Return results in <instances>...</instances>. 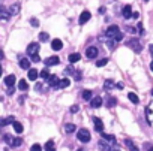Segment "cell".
I'll use <instances>...</instances> for the list:
<instances>
[{
    "instance_id": "1",
    "label": "cell",
    "mask_w": 153,
    "mask_h": 151,
    "mask_svg": "<svg viewBox=\"0 0 153 151\" xmlns=\"http://www.w3.org/2000/svg\"><path fill=\"white\" fill-rule=\"evenodd\" d=\"M77 138H78V141H81V142H84V144H86V142L90 141V132L87 129H80Z\"/></svg>"
},
{
    "instance_id": "2",
    "label": "cell",
    "mask_w": 153,
    "mask_h": 151,
    "mask_svg": "<svg viewBox=\"0 0 153 151\" xmlns=\"http://www.w3.org/2000/svg\"><path fill=\"white\" fill-rule=\"evenodd\" d=\"M119 34H120V29L117 27V25H111V27L107 29V36L110 39H116Z\"/></svg>"
},
{
    "instance_id": "3",
    "label": "cell",
    "mask_w": 153,
    "mask_h": 151,
    "mask_svg": "<svg viewBox=\"0 0 153 151\" xmlns=\"http://www.w3.org/2000/svg\"><path fill=\"white\" fill-rule=\"evenodd\" d=\"M39 48H41V47H39L38 42H32V43H29V45H27V54H29L30 57L35 56V54H38Z\"/></svg>"
},
{
    "instance_id": "4",
    "label": "cell",
    "mask_w": 153,
    "mask_h": 151,
    "mask_svg": "<svg viewBox=\"0 0 153 151\" xmlns=\"http://www.w3.org/2000/svg\"><path fill=\"white\" fill-rule=\"evenodd\" d=\"M98 48L96 47H90V48H87V51H86V56H87V58H96V56H98Z\"/></svg>"
},
{
    "instance_id": "5",
    "label": "cell",
    "mask_w": 153,
    "mask_h": 151,
    "mask_svg": "<svg viewBox=\"0 0 153 151\" xmlns=\"http://www.w3.org/2000/svg\"><path fill=\"white\" fill-rule=\"evenodd\" d=\"M90 16H92V15H90V12H89V11H84L83 14L80 15V20H78V23H80L81 25H83V24H86V23L90 20Z\"/></svg>"
},
{
    "instance_id": "6",
    "label": "cell",
    "mask_w": 153,
    "mask_h": 151,
    "mask_svg": "<svg viewBox=\"0 0 153 151\" xmlns=\"http://www.w3.org/2000/svg\"><path fill=\"white\" fill-rule=\"evenodd\" d=\"M51 48H53L54 51H60V49L63 48V42H62L60 39H53V42H51Z\"/></svg>"
},
{
    "instance_id": "7",
    "label": "cell",
    "mask_w": 153,
    "mask_h": 151,
    "mask_svg": "<svg viewBox=\"0 0 153 151\" xmlns=\"http://www.w3.org/2000/svg\"><path fill=\"white\" fill-rule=\"evenodd\" d=\"M59 61H60V60H59L57 56H51V57H48L47 60H45V65H47V66H56Z\"/></svg>"
},
{
    "instance_id": "8",
    "label": "cell",
    "mask_w": 153,
    "mask_h": 151,
    "mask_svg": "<svg viewBox=\"0 0 153 151\" xmlns=\"http://www.w3.org/2000/svg\"><path fill=\"white\" fill-rule=\"evenodd\" d=\"M128 47L134 48V51H135V52H141V45L138 43V40H137V39H132V40L128 43Z\"/></svg>"
},
{
    "instance_id": "9",
    "label": "cell",
    "mask_w": 153,
    "mask_h": 151,
    "mask_svg": "<svg viewBox=\"0 0 153 151\" xmlns=\"http://www.w3.org/2000/svg\"><path fill=\"white\" fill-rule=\"evenodd\" d=\"M48 82H50V85H51L53 88H59L60 79H59L56 75H51V76H50V79H48Z\"/></svg>"
},
{
    "instance_id": "10",
    "label": "cell",
    "mask_w": 153,
    "mask_h": 151,
    "mask_svg": "<svg viewBox=\"0 0 153 151\" xmlns=\"http://www.w3.org/2000/svg\"><path fill=\"white\" fill-rule=\"evenodd\" d=\"M93 123H95V129H96L98 132L102 133V132H104V123H102V120L95 117V118H93Z\"/></svg>"
},
{
    "instance_id": "11",
    "label": "cell",
    "mask_w": 153,
    "mask_h": 151,
    "mask_svg": "<svg viewBox=\"0 0 153 151\" xmlns=\"http://www.w3.org/2000/svg\"><path fill=\"white\" fill-rule=\"evenodd\" d=\"M5 84L11 88V87H14V84H15V75H8V76H5Z\"/></svg>"
},
{
    "instance_id": "12",
    "label": "cell",
    "mask_w": 153,
    "mask_h": 151,
    "mask_svg": "<svg viewBox=\"0 0 153 151\" xmlns=\"http://www.w3.org/2000/svg\"><path fill=\"white\" fill-rule=\"evenodd\" d=\"M90 105H92V108H99V106L102 105V97H93L92 100H90Z\"/></svg>"
},
{
    "instance_id": "13",
    "label": "cell",
    "mask_w": 153,
    "mask_h": 151,
    "mask_svg": "<svg viewBox=\"0 0 153 151\" xmlns=\"http://www.w3.org/2000/svg\"><path fill=\"white\" fill-rule=\"evenodd\" d=\"M132 15H134V14H132V8H131L129 5H126V6L123 8V16L128 20V18H131Z\"/></svg>"
},
{
    "instance_id": "14",
    "label": "cell",
    "mask_w": 153,
    "mask_h": 151,
    "mask_svg": "<svg viewBox=\"0 0 153 151\" xmlns=\"http://www.w3.org/2000/svg\"><path fill=\"white\" fill-rule=\"evenodd\" d=\"M39 75H41V73H39L36 69H30V70H29V75H27V76H29L30 81H36V78H38Z\"/></svg>"
},
{
    "instance_id": "15",
    "label": "cell",
    "mask_w": 153,
    "mask_h": 151,
    "mask_svg": "<svg viewBox=\"0 0 153 151\" xmlns=\"http://www.w3.org/2000/svg\"><path fill=\"white\" fill-rule=\"evenodd\" d=\"M20 67L26 69V70H30V61L27 58H20Z\"/></svg>"
},
{
    "instance_id": "16",
    "label": "cell",
    "mask_w": 153,
    "mask_h": 151,
    "mask_svg": "<svg viewBox=\"0 0 153 151\" xmlns=\"http://www.w3.org/2000/svg\"><path fill=\"white\" fill-rule=\"evenodd\" d=\"M18 12H20V3H14L9 8V14L11 15H18Z\"/></svg>"
},
{
    "instance_id": "17",
    "label": "cell",
    "mask_w": 153,
    "mask_h": 151,
    "mask_svg": "<svg viewBox=\"0 0 153 151\" xmlns=\"http://www.w3.org/2000/svg\"><path fill=\"white\" fill-rule=\"evenodd\" d=\"M3 139H5V142H6L8 145L14 147V142H15V139H17V138H14V136H11V135H8V133H6V135L3 136Z\"/></svg>"
},
{
    "instance_id": "18",
    "label": "cell",
    "mask_w": 153,
    "mask_h": 151,
    "mask_svg": "<svg viewBox=\"0 0 153 151\" xmlns=\"http://www.w3.org/2000/svg\"><path fill=\"white\" fill-rule=\"evenodd\" d=\"M107 108H113V106H116L117 105V99H116V97H108V99H107Z\"/></svg>"
},
{
    "instance_id": "19",
    "label": "cell",
    "mask_w": 153,
    "mask_h": 151,
    "mask_svg": "<svg viewBox=\"0 0 153 151\" xmlns=\"http://www.w3.org/2000/svg\"><path fill=\"white\" fill-rule=\"evenodd\" d=\"M81 56L78 54V52H74V54H69V61L71 63H77V61H80Z\"/></svg>"
},
{
    "instance_id": "20",
    "label": "cell",
    "mask_w": 153,
    "mask_h": 151,
    "mask_svg": "<svg viewBox=\"0 0 153 151\" xmlns=\"http://www.w3.org/2000/svg\"><path fill=\"white\" fill-rule=\"evenodd\" d=\"M45 151H56L54 141H47V144H45Z\"/></svg>"
},
{
    "instance_id": "21",
    "label": "cell",
    "mask_w": 153,
    "mask_h": 151,
    "mask_svg": "<svg viewBox=\"0 0 153 151\" xmlns=\"http://www.w3.org/2000/svg\"><path fill=\"white\" fill-rule=\"evenodd\" d=\"M11 123H12V124L15 123V118L12 117V115H11V117H8V118H3L0 124H2V126H8V124H11Z\"/></svg>"
},
{
    "instance_id": "22",
    "label": "cell",
    "mask_w": 153,
    "mask_h": 151,
    "mask_svg": "<svg viewBox=\"0 0 153 151\" xmlns=\"http://www.w3.org/2000/svg\"><path fill=\"white\" fill-rule=\"evenodd\" d=\"M69 84H71V81L68 78H63V79H60V84H59V88H66V87H69Z\"/></svg>"
},
{
    "instance_id": "23",
    "label": "cell",
    "mask_w": 153,
    "mask_h": 151,
    "mask_svg": "<svg viewBox=\"0 0 153 151\" xmlns=\"http://www.w3.org/2000/svg\"><path fill=\"white\" fill-rule=\"evenodd\" d=\"M83 99H84V100H92V99H93L92 91H90V90H84V91H83Z\"/></svg>"
},
{
    "instance_id": "24",
    "label": "cell",
    "mask_w": 153,
    "mask_h": 151,
    "mask_svg": "<svg viewBox=\"0 0 153 151\" xmlns=\"http://www.w3.org/2000/svg\"><path fill=\"white\" fill-rule=\"evenodd\" d=\"M65 130H66V133H69V135H71V133H74L75 130H77V127H75V124H66V126H65Z\"/></svg>"
},
{
    "instance_id": "25",
    "label": "cell",
    "mask_w": 153,
    "mask_h": 151,
    "mask_svg": "<svg viewBox=\"0 0 153 151\" xmlns=\"http://www.w3.org/2000/svg\"><path fill=\"white\" fill-rule=\"evenodd\" d=\"M113 85H114V82H113V79H107V81L104 82V88H105V90H107V91H108V90H111V88H114Z\"/></svg>"
},
{
    "instance_id": "26",
    "label": "cell",
    "mask_w": 153,
    "mask_h": 151,
    "mask_svg": "<svg viewBox=\"0 0 153 151\" xmlns=\"http://www.w3.org/2000/svg\"><path fill=\"white\" fill-rule=\"evenodd\" d=\"M41 78H44V79H50V76H51V73H50V70L48 69H44V70H41V75H39Z\"/></svg>"
},
{
    "instance_id": "27",
    "label": "cell",
    "mask_w": 153,
    "mask_h": 151,
    "mask_svg": "<svg viewBox=\"0 0 153 151\" xmlns=\"http://www.w3.org/2000/svg\"><path fill=\"white\" fill-rule=\"evenodd\" d=\"M18 88H20L21 91H26L27 88H29V85H27V81H24V79H21V81L18 82Z\"/></svg>"
},
{
    "instance_id": "28",
    "label": "cell",
    "mask_w": 153,
    "mask_h": 151,
    "mask_svg": "<svg viewBox=\"0 0 153 151\" xmlns=\"http://www.w3.org/2000/svg\"><path fill=\"white\" fill-rule=\"evenodd\" d=\"M12 126H14V130H15L17 133H21V132H23V124H21V123L15 121V123L12 124Z\"/></svg>"
},
{
    "instance_id": "29",
    "label": "cell",
    "mask_w": 153,
    "mask_h": 151,
    "mask_svg": "<svg viewBox=\"0 0 153 151\" xmlns=\"http://www.w3.org/2000/svg\"><path fill=\"white\" fill-rule=\"evenodd\" d=\"M128 97H129V100H131L132 103H138V102H140L138 96L135 94V93H129V94H128Z\"/></svg>"
},
{
    "instance_id": "30",
    "label": "cell",
    "mask_w": 153,
    "mask_h": 151,
    "mask_svg": "<svg viewBox=\"0 0 153 151\" xmlns=\"http://www.w3.org/2000/svg\"><path fill=\"white\" fill-rule=\"evenodd\" d=\"M125 144H126V145L129 147V151H140V150H138L137 147H135V145L132 144V142H131L129 139H126V141H125Z\"/></svg>"
},
{
    "instance_id": "31",
    "label": "cell",
    "mask_w": 153,
    "mask_h": 151,
    "mask_svg": "<svg viewBox=\"0 0 153 151\" xmlns=\"http://www.w3.org/2000/svg\"><path fill=\"white\" fill-rule=\"evenodd\" d=\"M48 39H50V36H48V33H45V32L39 33V40H41V42H47Z\"/></svg>"
},
{
    "instance_id": "32",
    "label": "cell",
    "mask_w": 153,
    "mask_h": 151,
    "mask_svg": "<svg viewBox=\"0 0 153 151\" xmlns=\"http://www.w3.org/2000/svg\"><path fill=\"white\" fill-rule=\"evenodd\" d=\"M108 63V60L107 58H102V60H98L96 61V67H104L105 65Z\"/></svg>"
},
{
    "instance_id": "33",
    "label": "cell",
    "mask_w": 153,
    "mask_h": 151,
    "mask_svg": "<svg viewBox=\"0 0 153 151\" xmlns=\"http://www.w3.org/2000/svg\"><path fill=\"white\" fill-rule=\"evenodd\" d=\"M30 151H42V147H41L39 144H33V145L30 147Z\"/></svg>"
},
{
    "instance_id": "34",
    "label": "cell",
    "mask_w": 153,
    "mask_h": 151,
    "mask_svg": "<svg viewBox=\"0 0 153 151\" xmlns=\"http://www.w3.org/2000/svg\"><path fill=\"white\" fill-rule=\"evenodd\" d=\"M9 15H11V14L6 12L5 8H2V20H3V21H5V20H8V16H9Z\"/></svg>"
},
{
    "instance_id": "35",
    "label": "cell",
    "mask_w": 153,
    "mask_h": 151,
    "mask_svg": "<svg viewBox=\"0 0 153 151\" xmlns=\"http://www.w3.org/2000/svg\"><path fill=\"white\" fill-rule=\"evenodd\" d=\"M78 109H80V106H78V105H72L69 111H71L72 114H75V112H78Z\"/></svg>"
},
{
    "instance_id": "36",
    "label": "cell",
    "mask_w": 153,
    "mask_h": 151,
    "mask_svg": "<svg viewBox=\"0 0 153 151\" xmlns=\"http://www.w3.org/2000/svg\"><path fill=\"white\" fill-rule=\"evenodd\" d=\"M99 145H101V150H102V151H110V147H108L105 142H101Z\"/></svg>"
},
{
    "instance_id": "37",
    "label": "cell",
    "mask_w": 153,
    "mask_h": 151,
    "mask_svg": "<svg viewBox=\"0 0 153 151\" xmlns=\"http://www.w3.org/2000/svg\"><path fill=\"white\" fill-rule=\"evenodd\" d=\"M102 136H104V139H107V141H111V142H113V141L116 139V138H114L113 135H107V133H104Z\"/></svg>"
},
{
    "instance_id": "38",
    "label": "cell",
    "mask_w": 153,
    "mask_h": 151,
    "mask_svg": "<svg viewBox=\"0 0 153 151\" xmlns=\"http://www.w3.org/2000/svg\"><path fill=\"white\" fill-rule=\"evenodd\" d=\"M30 24L33 25V27H38V25H39V21L36 20V18H30Z\"/></svg>"
},
{
    "instance_id": "39",
    "label": "cell",
    "mask_w": 153,
    "mask_h": 151,
    "mask_svg": "<svg viewBox=\"0 0 153 151\" xmlns=\"http://www.w3.org/2000/svg\"><path fill=\"white\" fill-rule=\"evenodd\" d=\"M23 144V141H21V138H17L15 139V142H14V147H20Z\"/></svg>"
},
{
    "instance_id": "40",
    "label": "cell",
    "mask_w": 153,
    "mask_h": 151,
    "mask_svg": "<svg viewBox=\"0 0 153 151\" xmlns=\"http://www.w3.org/2000/svg\"><path fill=\"white\" fill-rule=\"evenodd\" d=\"M41 60V57H39V54H35V56H32V61H35V63H38V61Z\"/></svg>"
},
{
    "instance_id": "41",
    "label": "cell",
    "mask_w": 153,
    "mask_h": 151,
    "mask_svg": "<svg viewBox=\"0 0 153 151\" xmlns=\"http://www.w3.org/2000/svg\"><path fill=\"white\" fill-rule=\"evenodd\" d=\"M122 39H123V33H120V34H119V36H117V38H116L114 40H117V42H120Z\"/></svg>"
},
{
    "instance_id": "42",
    "label": "cell",
    "mask_w": 153,
    "mask_h": 151,
    "mask_svg": "<svg viewBox=\"0 0 153 151\" xmlns=\"http://www.w3.org/2000/svg\"><path fill=\"white\" fill-rule=\"evenodd\" d=\"M116 88H119V90H123V84H122V82H117V84H116Z\"/></svg>"
},
{
    "instance_id": "43",
    "label": "cell",
    "mask_w": 153,
    "mask_h": 151,
    "mask_svg": "<svg viewBox=\"0 0 153 151\" xmlns=\"http://www.w3.org/2000/svg\"><path fill=\"white\" fill-rule=\"evenodd\" d=\"M128 32H131L132 34H134V33H137V30H135L134 27H128Z\"/></svg>"
},
{
    "instance_id": "44",
    "label": "cell",
    "mask_w": 153,
    "mask_h": 151,
    "mask_svg": "<svg viewBox=\"0 0 153 151\" xmlns=\"http://www.w3.org/2000/svg\"><path fill=\"white\" fill-rule=\"evenodd\" d=\"M138 15H140L138 12H134V15H132V18H138Z\"/></svg>"
},
{
    "instance_id": "45",
    "label": "cell",
    "mask_w": 153,
    "mask_h": 151,
    "mask_svg": "<svg viewBox=\"0 0 153 151\" xmlns=\"http://www.w3.org/2000/svg\"><path fill=\"white\" fill-rule=\"evenodd\" d=\"M149 49H150V54L153 56V45H150V47H149Z\"/></svg>"
},
{
    "instance_id": "46",
    "label": "cell",
    "mask_w": 153,
    "mask_h": 151,
    "mask_svg": "<svg viewBox=\"0 0 153 151\" xmlns=\"http://www.w3.org/2000/svg\"><path fill=\"white\" fill-rule=\"evenodd\" d=\"M110 151H119V148H111Z\"/></svg>"
},
{
    "instance_id": "47",
    "label": "cell",
    "mask_w": 153,
    "mask_h": 151,
    "mask_svg": "<svg viewBox=\"0 0 153 151\" xmlns=\"http://www.w3.org/2000/svg\"><path fill=\"white\" fill-rule=\"evenodd\" d=\"M150 69L153 70V61H152V63H150Z\"/></svg>"
},
{
    "instance_id": "48",
    "label": "cell",
    "mask_w": 153,
    "mask_h": 151,
    "mask_svg": "<svg viewBox=\"0 0 153 151\" xmlns=\"http://www.w3.org/2000/svg\"><path fill=\"white\" fill-rule=\"evenodd\" d=\"M149 151H153V147H149Z\"/></svg>"
},
{
    "instance_id": "49",
    "label": "cell",
    "mask_w": 153,
    "mask_h": 151,
    "mask_svg": "<svg viewBox=\"0 0 153 151\" xmlns=\"http://www.w3.org/2000/svg\"><path fill=\"white\" fill-rule=\"evenodd\" d=\"M78 151H84V148H80V150H78Z\"/></svg>"
},
{
    "instance_id": "50",
    "label": "cell",
    "mask_w": 153,
    "mask_h": 151,
    "mask_svg": "<svg viewBox=\"0 0 153 151\" xmlns=\"http://www.w3.org/2000/svg\"><path fill=\"white\" fill-rule=\"evenodd\" d=\"M152 94H153V90H152Z\"/></svg>"
},
{
    "instance_id": "51",
    "label": "cell",
    "mask_w": 153,
    "mask_h": 151,
    "mask_svg": "<svg viewBox=\"0 0 153 151\" xmlns=\"http://www.w3.org/2000/svg\"><path fill=\"white\" fill-rule=\"evenodd\" d=\"M146 2H149V0H146Z\"/></svg>"
}]
</instances>
